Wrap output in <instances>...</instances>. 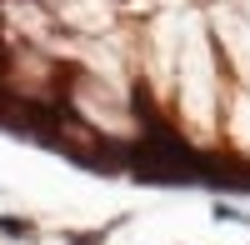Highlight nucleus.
Here are the masks:
<instances>
[{
    "label": "nucleus",
    "mask_w": 250,
    "mask_h": 245,
    "mask_svg": "<svg viewBox=\"0 0 250 245\" xmlns=\"http://www.w3.org/2000/svg\"><path fill=\"white\" fill-rule=\"evenodd\" d=\"M0 230H5V235H35V225H30V220H0Z\"/></svg>",
    "instance_id": "nucleus-1"
}]
</instances>
